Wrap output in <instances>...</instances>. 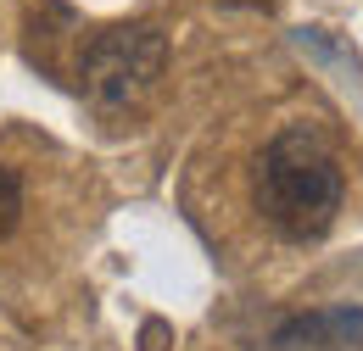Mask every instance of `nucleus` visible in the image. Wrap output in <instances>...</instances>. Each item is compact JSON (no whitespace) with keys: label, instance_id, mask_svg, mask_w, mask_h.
Here are the masks:
<instances>
[{"label":"nucleus","instance_id":"nucleus-1","mask_svg":"<svg viewBox=\"0 0 363 351\" xmlns=\"http://www.w3.org/2000/svg\"><path fill=\"white\" fill-rule=\"evenodd\" d=\"M347 178L335 151L313 129H279L257 156V212L279 240H324L341 218Z\"/></svg>","mask_w":363,"mask_h":351},{"label":"nucleus","instance_id":"nucleus-2","mask_svg":"<svg viewBox=\"0 0 363 351\" xmlns=\"http://www.w3.org/2000/svg\"><path fill=\"white\" fill-rule=\"evenodd\" d=\"M162 67H168V34L157 23H118L84 45L79 84L101 117H123L151 100Z\"/></svg>","mask_w":363,"mask_h":351},{"label":"nucleus","instance_id":"nucleus-3","mask_svg":"<svg viewBox=\"0 0 363 351\" xmlns=\"http://www.w3.org/2000/svg\"><path fill=\"white\" fill-rule=\"evenodd\" d=\"M269 351H363V307L296 312L269 335Z\"/></svg>","mask_w":363,"mask_h":351},{"label":"nucleus","instance_id":"nucleus-4","mask_svg":"<svg viewBox=\"0 0 363 351\" xmlns=\"http://www.w3.org/2000/svg\"><path fill=\"white\" fill-rule=\"evenodd\" d=\"M17 218H23V178H17V168L0 162V240L17 229Z\"/></svg>","mask_w":363,"mask_h":351},{"label":"nucleus","instance_id":"nucleus-5","mask_svg":"<svg viewBox=\"0 0 363 351\" xmlns=\"http://www.w3.org/2000/svg\"><path fill=\"white\" fill-rule=\"evenodd\" d=\"M162 340H168V329L162 323H145V351H162Z\"/></svg>","mask_w":363,"mask_h":351}]
</instances>
